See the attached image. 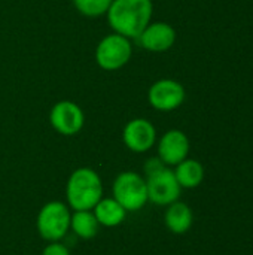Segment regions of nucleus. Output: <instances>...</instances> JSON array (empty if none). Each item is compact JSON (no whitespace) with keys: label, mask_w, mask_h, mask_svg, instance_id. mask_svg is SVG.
I'll return each instance as SVG.
<instances>
[{"label":"nucleus","mask_w":253,"mask_h":255,"mask_svg":"<svg viewBox=\"0 0 253 255\" xmlns=\"http://www.w3.org/2000/svg\"><path fill=\"white\" fill-rule=\"evenodd\" d=\"M67 206L73 211H92L103 199V182L91 167L76 169L66 185Z\"/></svg>","instance_id":"obj_2"},{"label":"nucleus","mask_w":253,"mask_h":255,"mask_svg":"<svg viewBox=\"0 0 253 255\" xmlns=\"http://www.w3.org/2000/svg\"><path fill=\"white\" fill-rule=\"evenodd\" d=\"M100 224L92 211H73L70 218V230L79 239L89 241L98 233Z\"/></svg>","instance_id":"obj_15"},{"label":"nucleus","mask_w":253,"mask_h":255,"mask_svg":"<svg viewBox=\"0 0 253 255\" xmlns=\"http://www.w3.org/2000/svg\"><path fill=\"white\" fill-rule=\"evenodd\" d=\"M189 139L180 130H169L158 140V157L166 166H177L188 158Z\"/></svg>","instance_id":"obj_10"},{"label":"nucleus","mask_w":253,"mask_h":255,"mask_svg":"<svg viewBox=\"0 0 253 255\" xmlns=\"http://www.w3.org/2000/svg\"><path fill=\"white\" fill-rule=\"evenodd\" d=\"M186 93L180 82L174 79H160L154 82L148 91L151 106L161 112H171L185 102Z\"/></svg>","instance_id":"obj_7"},{"label":"nucleus","mask_w":253,"mask_h":255,"mask_svg":"<svg viewBox=\"0 0 253 255\" xmlns=\"http://www.w3.org/2000/svg\"><path fill=\"white\" fill-rule=\"evenodd\" d=\"M112 193L113 199L127 212H137L149 202L146 179L136 172L119 173L113 181Z\"/></svg>","instance_id":"obj_4"},{"label":"nucleus","mask_w":253,"mask_h":255,"mask_svg":"<svg viewBox=\"0 0 253 255\" xmlns=\"http://www.w3.org/2000/svg\"><path fill=\"white\" fill-rule=\"evenodd\" d=\"M49 123L55 131L63 136H73L79 133L85 124L84 111L70 100L58 102L49 112Z\"/></svg>","instance_id":"obj_8"},{"label":"nucleus","mask_w":253,"mask_h":255,"mask_svg":"<svg viewBox=\"0 0 253 255\" xmlns=\"http://www.w3.org/2000/svg\"><path fill=\"white\" fill-rule=\"evenodd\" d=\"M148 187V200L158 206H169L179 200L182 187L179 185L174 172L169 167L161 169L160 172L146 176Z\"/></svg>","instance_id":"obj_6"},{"label":"nucleus","mask_w":253,"mask_h":255,"mask_svg":"<svg viewBox=\"0 0 253 255\" xmlns=\"http://www.w3.org/2000/svg\"><path fill=\"white\" fill-rule=\"evenodd\" d=\"M97 221L103 227H116L122 224L127 217V211L113 199H101L92 209Z\"/></svg>","instance_id":"obj_13"},{"label":"nucleus","mask_w":253,"mask_h":255,"mask_svg":"<svg viewBox=\"0 0 253 255\" xmlns=\"http://www.w3.org/2000/svg\"><path fill=\"white\" fill-rule=\"evenodd\" d=\"M125 146L133 152H146L157 142V130L154 124L145 118H134L128 121L122 131Z\"/></svg>","instance_id":"obj_9"},{"label":"nucleus","mask_w":253,"mask_h":255,"mask_svg":"<svg viewBox=\"0 0 253 255\" xmlns=\"http://www.w3.org/2000/svg\"><path fill=\"white\" fill-rule=\"evenodd\" d=\"M164 167H167V166L161 161L160 157H152V158H148V160H146V163H145V166H143V170H145V175H146V176H151V175L160 172V170L164 169Z\"/></svg>","instance_id":"obj_17"},{"label":"nucleus","mask_w":253,"mask_h":255,"mask_svg":"<svg viewBox=\"0 0 253 255\" xmlns=\"http://www.w3.org/2000/svg\"><path fill=\"white\" fill-rule=\"evenodd\" d=\"M110 3L112 0H73V4L78 9V12L91 18L104 15Z\"/></svg>","instance_id":"obj_16"},{"label":"nucleus","mask_w":253,"mask_h":255,"mask_svg":"<svg viewBox=\"0 0 253 255\" xmlns=\"http://www.w3.org/2000/svg\"><path fill=\"white\" fill-rule=\"evenodd\" d=\"M174 176L182 188H197L204 179V167L200 161L192 158H185L176 166Z\"/></svg>","instance_id":"obj_14"},{"label":"nucleus","mask_w":253,"mask_h":255,"mask_svg":"<svg viewBox=\"0 0 253 255\" xmlns=\"http://www.w3.org/2000/svg\"><path fill=\"white\" fill-rule=\"evenodd\" d=\"M152 0H112L106 15L115 33L137 39L152 18Z\"/></svg>","instance_id":"obj_1"},{"label":"nucleus","mask_w":253,"mask_h":255,"mask_svg":"<svg viewBox=\"0 0 253 255\" xmlns=\"http://www.w3.org/2000/svg\"><path fill=\"white\" fill-rule=\"evenodd\" d=\"M40 255H72L69 248L61 242H49Z\"/></svg>","instance_id":"obj_18"},{"label":"nucleus","mask_w":253,"mask_h":255,"mask_svg":"<svg viewBox=\"0 0 253 255\" xmlns=\"http://www.w3.org/2000/svg\"><path fill=\"white\" fill-rule=\"evenodd\" d=\"M142 48L151 52H166L176 42V30L167 22H149L137 37Z\"/></svg>","instance_id":"obj_11"},{"label":"nucleus","mask_w":253,"mask_h":255,"mask_svg":"<svg viewBox=\"0 0 253 255\" xmlns=\"http://www.w3.org/2000/svg\"><path fill=\"white\" fill-rule=\"evenodd\" d=\"M70 208L58 200L42 206L37 214L36 227L42 239L48 242H60L70 230Z\"/></svg>","instance_id":"obj_3"},{"label":"nucleus","mask_w":253,"mask_h":255,"mask_svg":"<svg viewBox=\"0 0 253 255\" xmlns=\"http://www.w3.org/2000/svg\"><path fill=\"white\" fill-rule=\"evenodd\" d=\"M164 221L167 229L174 233V235H185L194 223V215L191 208L183 203V202H174L171 205H169L166 215H164Z\"/></svg>","instance_id":"obj_12"},{"label":"nucleus","mask_w":253,"mask_h":255,"mask_svg":"<svg viewBox=\"0 0 253 255\" xmlns=\"http://www.w3.org/2000/svg\"><path fill=\"white\" fill-rule=\"evenodd\" d=\"M133 55V46L128 37L118 33L104 36L95 49V61L103 70H118L124 67Z\"/></svg>","instance_id":"obj_5"}]
</instances>
